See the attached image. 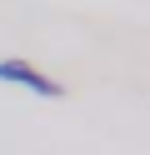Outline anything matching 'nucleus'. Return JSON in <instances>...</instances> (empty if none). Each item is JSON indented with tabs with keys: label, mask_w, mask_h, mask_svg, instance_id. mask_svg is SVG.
I'll use <instances>...</instances> for the list:
<instances>
[{
	"label": "nucleus",
	"mask_w": 150,
	"mask_h": 155,
	"mask_svg": "<svg viewBox=\"0 0 150 155\" xmlns=\"http://www.w3.org/2000/svg\"><path fill=\"white\" fill-rule=\"evenodd\" d=\"M0 80H10V85H20V90H30V95H45V100H60V80H50L45 70H35V65H25V60H0Z\"/></svg>",
	"instance_id": "nucleus-1"
}]
</instances>
